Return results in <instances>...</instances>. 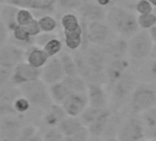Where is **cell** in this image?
<instances>
[{"label": "cell", "instance_id": "18", "mask_svg": "<svg viewBox=\"0 0 156 141\" xmlns=\"http://www.w3.org/2000/svg\"><path fill=\"white\" fill-rule=\"evenodd\" d=\"M44 112L42 120L47 127H57L59 124L67 116L62 105L56 103H52Z\"/></svg>", "mask_w": 156, "mask_h": 141}, {"label": "cell", "instance_id": "30", "mask_svg": "<svg viewBox=\"0 0 156 141\" xmlns=\"http://www.w3.org/2000/svg\"><path fill=\"white\" fill-rule=\"evenodd\" d=\"M102 110L103 109H97V108H93L91 106H88L79 117L82 124H84V126L88 127L99 116Z\"/></svg>", "mask_w": 156, "mask_h": 141}, {"label": "cell", "instance_id": "15", "mask_svg": "<svg viewBox=\"0 0 156 141\" xmlns=\"http://www.w3.org/2000/svg\"><path fill=\"white\" fill-rule=\"evenodd\" d=\"M104 50L108 60L125 57L129 49V42L127 39L122 37H118L112 40H109L106 44L101 46Z\"/></svg>", "mask_w": 156, "mask_h": 141}, {"label": "cell", "instance_id": "8", "mask_svg": "<svg viewBox=\"0 0 156 141\" xmlns=\"http://www.w3.org/2000/svg\"><path fill=\"white\" fill-rule=\"evenodd\" d=\"M25 51L11 43L0 47V66L13 70L18 65L24 62Z\"/></svg>", "mask_w": 156, "mask_h": 141}, {"label": "cell", "instance_id": "20", "mask_svg": "<svg viewBox=\"0 0 156 141\" xmlns=\"http://www.w3.org/2000/svg\"><path fill=\"white\" fill-rule=\"evenodd\" d=\"M84 127L79 117L66 116L57 126L59 131L66 137L75 135Z\"/></svg>", "mask_w": 156, "mask_h": 141}, {"label": "cell", "instance_id": "36", "mask_svg": "<svg viewBox=\"0 0 156 141\" xmlns=\"http://www.w3.org/2000/svg\"><path fill=\"white\" fill-rule=\"evenodd\" d=\"M64 137L57 127H47L42 135L43 141H64Z\"/></svg>", "mask_w": 156, "mask_h": 141}, {"label": "cell", "instance_id": "7", "mask_svg": "<svg viewBox=\"0 0 156 141\" xmlns=\"http://www.w3.org/2000/svg\"><path fill=\"white\" fill-rule=\"evenodd\" d=\"M42 73V68H36L28 64L22 62L13 69V74L10 83L13 86L19 87L22 84L41 80Z\"/></svg>", "mask_w": 156, "mask_h": 141}, {"label": "cell", "instance_id": "44", "mask_svg": "<svg viewBox=\"0 0 156 141\" xmlns=\"http://www.w3.org/2000/svg\"><path fill=\"white\" fill-rule=\"evenodd\" d=\"M96 2L99 5V6H101L102 8H106V7H112V6H114V4H113V1L112 0H96Z\"/></svg>", "mask_w": 156, "mask_h": 141}, {"label": "cell", "instance_id": "6", "mask_svg": "<svg viewBox=\"0 0 156 141\" xmlns=\"http://www.w3.org/2000/svg\"><path fill=\"white\" fill-rule=\"evenodd\" d=\"M117 137L119 141H142L145 137V126L141 118L131 115L124 119Z\"/></svg>", "mask_w": 156, "mask_h": 141}, {"label": "cell", "instance_id": "54", "mask_svg": "<svg viewBox=\"0 0 156 141\" xmlns=\"http://www.w3.org/2000/svg\"><path fill=\"white\" fill-rule=\"evenodd\" d=\"M145 141H156L155 139H151V138H149V139H147V140H145Z\"/></svg>", "mask_w": 156, "mask_h": 141}, {"label": "cell", "instance_id": "10", "mask_svg": "<svg viewBox=\"0 0 156 141\" xmlns=\"http://www.w3.org/2000/svg\"><path fill=\"white\" fill-rule=\"evenodd\" d=\"M89 106L87 92H73L62 104L68 116L80 117L84 111Z\"/></svg>", "mask_w": 156, "mask_h": 141}, {"label": "cell", "instance_id": "40", "mask_svg": "<svg viewBox=\"0 0 156 141\" xmlns=\"http://www.w3.org/2000/svg\"><path fill=\"white\" fill-rule=\"evenodd\" d=\"M13 74V70L0 66V90H2L9 83H10Z\"/></svg>", "mask_w": 156, "mask_h": 141}, {"label": "cell", "instance_id": "55", "mask_svg": "<svg viewBox=\"0 0 156 141\" xmlns=\"http://www.w3.org/2000/svg\"><path fill=\"white\" fill-rule=\"evenodd\" d=\"M153 12H154V13H155V14H156V9H154V11H153Z\"/></svg>", "mask_w": 156, "mask_h": 141}, {"label": "cell", "instance_id": "28", "mask_svg": "<svg viewBox=\"0 0 156 141\" xmlns=\"http://www.w3.org/2000/svg\"><path fill=\"white\" fill-rule=\"evenodd\" d=\"M83 0H56L55 9H58L63 14L72 13V11L76 10L81 7Z\"/></svg>", "mask_w": 156, "mask_h": 141}, {"label": "cell", "instance_id": "51", "mask_svg": "<svg viewBox=\"0 0 156 141\" xmlns=\"http://www.w3.org/2000/svg\"><path fill=\"white\" fill-rule=\"evenodd\" d=\"M149 2L153 6V8L156 9V0H149Z\"/></svg>", "mask_w": 156, "mask_h": 141}, {"label": "cell", "instance_id": "33", "mask_svg": "<svg viewBox=\"0 0 156 141\" xmlns=\"http://www.w3.org/2000/svg\"><path fill=\"white\" fill-rule=\"evenodd\" d=\"M138 25L143 31H150L156 25V14L154 12L150 14L139 15L137 17Z\"/></svg>", "mask_w": 156, "mask_h": 141}, {"label": "cell", "instance_id": "48", "mask_svg": "<svg viewBox=\"0 0 156 141\" xmlns=\"http://www.w3.org/2000/svg\"><path fill=\"white\" fill-rule=\"evenodd\" d=\"M101 141H119L117 136H105L101 138Z\"/></svg>", "mask_w": 156, "mask_h": 141}, {"label": "cell", "instance_id": "12", "mask_svg": "<svg viewBox=\"0 0 156 141\" xmlns=\"http://www.w3.org/2000/svg\"><path fill=\"white\" fill-rule=\"evenodd\" d=\"M77 12L82 20L87 22L104 21L107 16V10L99 6L96 0H83L81 7Z\"/></svg>", "mask_w": 156, "mask_h": 141}, {"label": "cell", "instance_id": "42", "mask_svg": "<svg viewBox=\"0 0 156 141\" xmlns=\"http://www.w3.org/2000/svg\"><path fill=\"white\" fill-rule=\"evenodd\" d=\"M9 36H10L9 30L8 29L7 25L0 20V47L9 43L8 42L9 40Z\"/></svg>", "mask_w": 156, "mask_h": 141}, {"label": "cell", "instance_id": "21", "mask_svg": "<svg viewBox=\"0 0 156 141\" xmlns=\"http://www.w3.org/2000/svg\"><path fill=\"white\" fill-rule=\"evenodd\" d=\"M19 10H20L19 8L8 4L1 6V9H0V20L7 25L10 32L18 26L17 15Z\"/></svg>", "mask_w": 156, "mask_h": 141}, {"label": "cell", "instance_id": "52", "mask_svg": "<svg viewBox=\"0 0 156 141\" xmlns=\"http://www.w3.org/2000/svg\"><path fill=\"white\" fill-rule=\"evenodd\" d=\"M112 1H113V4L115 6V4H118L119 5V3H122L123 0H112Z\"/></svg>", "mask_w": 156, "mask_h": 141}, {"label": "cell", "instance_id": "38", "mask_svg": "<svg viewBox=\"0 0 156 141\" xmlns=\"http://www.w3.org/2000/svg\"><path fill=\"white\" fill-rule=\"evenodd\" d=\"M134 9L139 15L150 14L154 11V8L149 2V0H139L135 5Z\"/></svg>", "mask_w": 156, "mask_h": 141}, {"label": "cell", "instance_id": "46", "mask_svg": "<svg viewBox=\"0 0 156 141\" xmlns=\"http://www.w3.org/2000/svg\"><path fill=\"white\" fill-rule=\"evenodd\" d=\"M148 32H149V33H150V36H151L152 42H153L154 43H156V25H155L153 28H151L150 31H148Z\"/></svg>", "mask_w": 156, "mask_h": 141}, {"label": "cell", "instance_id": "9", "mask_svg": "<svg viewBox=\"0 0 156 141\" xmlns=\"http://www.w3.org/2000/svg\"><path fill=\"white\" fill-rule=\"evenodd\" d=\"M55 2L56 0H6V4L8 5L14 6L19 9L33 10L32 13L41 12V17L50 15L49 12L55 9Z\"/></svg>", "mask_w": 156, "mask_h": 141}, {"label": "cell", "instance_id": "1", "mask_svg": "<svg viewBox=\"0 0 156 141\" xmlns=\"http://www.w3.org/2000/svg\"><path fill=\"white\" fill-rule=\"evenodd\" d=\"M106 20L110 29L124 39L129 40L140 32L136 15L129 9L122 6L115 5L108 8Z\"/></svg>", "mask_w": 156, "mask_h": 141}, {"label": "cell", "instance_id": "4", "mask_svg": "<svg viewBox=\"0 0 156 141\" xmlns=\"http://www.w3.org/2000/svg\"><path fill=\"white\" fill-rule=\"evenodd\" d=\"M156 105V89L148 84L135 88L130 97V107L134 113H143Z\"/></svg>", "mask_w": 156, "mask_h": 141}, {"label": "cell", "instance_id": "37", "mask_svg": "<svg viewBox=\"0 0 156 141\" xmlns=\"http://www.w3.org/2000/svg\"><path fill=\"white\" fill-rule=\"evenodd\" d=\"M34 19H35V17L32 14V11H30L29 9H20V10L18 12V15H17V22H18L19 26L26 27Z\"/></svg>", "mask_w": 156, "mask_h": 141}, {"label": "cell", "instance_id": "39", "mask_svg": "<svg viewBox=\"0 0 156 141\" xmlns=\"http://www.w3.org/2000/svg\"><path fill=\"white\" fill-rule=\"evenodd\" d=\"M90 136L91 135H90V133H89L87 127L84 126L75 135L64 137V141H89Z\"/></svg>", "mask_w": 156, "mask_h": 141}, {"label": "cell", "instance_id": "23", "mask_svg": "<svg viewBox=\"0 0 156 141\" xmlns=\"http://www.w3.org/2000/svg\"><path fill=\"white\" fill-rule=\"evenodd\" d=\"M59 59L61 61L64 75L66 77H75L79 76L78 67L75 62V59L73 55L66 52H62L59 54Z\"/></svg>", "mask_w": 156, "mask_h": 141}, {"label": "cell", "instance_id": "5", "mask_svg": "<svg viewBox=\"0 0 156 141\" xmlns=\"http://www.w3.org/2000/svg\"><path fill=\"white\" fill-rule=\"evenodd\" d=\"M153 42L148 31H140L129 40V55L136 61H143L150 57Z\"/></svg>", "mask_w": 156, "mask_h": 141}, {"label": "cell", "instance_id": "41", "mask_svg": "<svg viewBox=\"0 0 156 141\" xmlns=\"http://www.w3.org/2000/svg\"><path fill=\"white\" fill-rule=\"evenodd\" d=\"M57 35L54 34V33H46V32H41L40 35H38L36 38H35V43L37 46L41 47V48H43L45 44H47L51 40L56 38Z\"/></svg>", "mask_w": 156, "mask_h": 141}, {"label": "cell", "instance_id": "53", "mask_svg": "<svg viewBox=\"0 0 156 141\" xmlns=\"http://www.w3.org/2000/svg\"><path fill=\"white\" fill-rule=\"evenodd\" d=\"M6 4V0H0V6H3Z\"/></svg>", "mask_w": 156, "mask_h": 141}, {"label": "cell", "instance_id": "31", "mask_svg": "<svg viewBox=\"0 0 156 141\" xmlns=\"http://www.w3.org/2000/svg\"><path fill=\"white\" fill-rule=\"evenodd\" d=\"M42 49L47 54L49 58H52V57H55L57 54H60L62 53V43L58 37H56V38L51 40L47 44H45Z\"/></svg>", "mask_w": 156, "mask_h": 141}, {"label": "cell", "instance_id": "24", "mask_svg": "<svg viewBox=\"0 0 156 141\" xmlns=\"http://www.w3.org/2000/svg\"><path fill=\"white\" fill-rule=\"evenodd\" d=\"M82 24V23H81ZM65 46L71 51H78L83 45V28L72 32H63Z\"/></svg>", "mask_w": 156, "mask_h": 141}, {"label": "cell", "instance_id": "3", "mask_svg": "<svg viewBox=\"0 0 156 141\" xmlns=\"http://www.w3.org/2000/svg\"><path fill=\"white\" fill-rule=\"evenodd\" d=\"M136 87L135 75L129 70L108 89L111 92V99L115 107L119 108L124 105L129 99L130 100Z\"/></svg>", "mask_w": 156, "mask_h": 141}, {"label": "cell", "instance_id": "2", "mask_svg": "<svg viewBox=\"0 0 156 141\" xmlns=\"http://www.w3.org/2000/svg\"><path fill=\"white\" fill-rule=\"evenodd\" d=\"M20 93L30 102L33 107L47 110L53 102L51 101L49 88L41 80L28 82L19 86Z\"/></svg>", "mask_w": 156, "mask_h": 141}, {"label": "cell", "instance_id": "50", "mask_svg": "<svg viewBox=\"0 0 156 141\" xmlns=\"http://www.w3.org/2000/svg\"><path fill=\"white\" fill-rule=\"evenodd\" d=\"M102 137H98V136H90L89 141H101Z\"/></svg>", "mask_w": 156, "mask_h": 141}, {"label": "cell", "instance_id": "14", "mask_svg": "<svg viewBox=\"0 0 156 141\" xmlns=\"http://www.w3.org/2000/svg\"><path fill=\"white\" fill-rule=\"evenodd\" d=\"M21 128L20 121L14 115L3 116L2 121L0 122V140L17 141Z\"/></svg>", "mask_w": 156, "mask_h": 141}, {"label": "cell", "instance_id": "49", "mask_svg": "<svg viewBox=\"0 0 156 141\" xmlns=\"http://www.w3.org/2000/svg\"><path fill=\"white\" fill-rule=\"evenodd\" d=\"M150 57L151 59H156V43H153V46H152V49H151V53Z\"/></svg>", "mask_w": 156, "mask_h": 141}, {"label": "cell", "instance_id": "17", "mask_svg": "<svg viewBox=\"0 0 156 141\" xmlns=\"http://www.w3.org/2000/svg\"><path fill=\"white\" fill-rule=\"evenodd\" d=\"M49 56L44 50L37 45H32L25 51V62L36 68H43L49 61Z\"/></svg>", "mask_w": 156, "mask_h": 141}, {"label": "cell", "instance_id": "32", "mask_svg": "<svg viewBox=\"0 0 156 141\" xmlns=\"http://www.w3.org/2000/svg\"><path fill=\"white\" fill-rule=\"evenodd\" d=\"M39 24L41 30V32L46 33H51L53 32L57 28V20L51 16V15H45L40 18Z\"/></svg>", "mask_w": 156, "mask_h": 141}, {"label": "cell", "instance_id": "13", "mask_svg": "<svg viewBox=\"0 0 156 141\" xmlns=\"http://www.w3.org/2000/svg\"><path fill=\"white\" fill-rule=\"evenodd\" d=\"M65 77L59 57L50 58L48 63L42 68L41 80L48 85L60 82Z\"/></svg>", "mask_w": 156, "mask_h": 141}, {"label": "cell", "instance_id": "57", "mask_svg": "<svg viewBox=\"0 0 156 141\" xmlns=\"http://www.w3.org/2000/svg\"><path fill=\"white\" fill-rule=\"evenodd\" d=\"M0 141H1V140H0Z\"/></svg>", "mask_w": 156, "mask_h": 141}, {"label": "cell", "instance_id": "43", "mask_svg": "<svg viewBox=\"0 0 156 141\" xmlns=\"http://www.w3.org/2000/svg\"><path fill=\"white\" fill-rule=\"evenodd\" d=\"M27 31L29 32L30 35L33 38H36L38 35L41 33V30L39 24V20L37 19H34L28 26H26Z\"/></svg>", "mask_w": 156, "mask_h": 141}, {"label": "cell", "instance_id": "56", "mask_svg": "<svg viewBox=\"0 0 156 141\" xmlns=\"http://www.w3.org/2000/svg\"><path fill=\"white\" fill-rule=\"evenodd\" d=\"M0 8H1V6H0Z\"/></svg>", "mask_w": 156, "mask_h": 141}, {"label": "cell", "instance_id": "47", "mask_svg": "<svg viewBox=\"0 0 156 141\" xmlns=\"http://www.w3.org/2000/svg\"><path fill=\"white\" fill-rule=\"evenodd\" d=\"M138 1H139V0H123L122 4H123L124 6H122V7L126 8V5H129V4H133V6H134V8H135V5H136V3H137Z\"/></svg>", "mask_w": 156, "mask_h": 141}, {"label": "cell", "instance_id": "16", "mask_svg": "<svg viewBox=\"0 0 156 141\" xmlns=\"http://www.w3.org/2000/svg\"><path fill=\"white\" fill-rule=\"evenodd\" d=\"M87 95L89 100V106L97 109H105L108 107V98L102 85L88 84Z\"/></svg>", "mask_w": 156, "mask_h": 141}, {"label": "cell", "instance_id": "34", "mask_svg": "<svg viewBox=\"0 0 156 141\" xmlns=\"http://www.w3.org/2000/svg\"><path fill=\"white\" fill-rule=\"evenodd\" d=\"M141 121L145 126V129L156 128V105L141 113Z\"/></svg>", "mask_w": 156, "mask_h": 141}, {"label": "cell", "instance_id": "25", "mask_svg": "<svg viewBox=\"0 0 156 141\" xmlns=\"http://www.w3.org/2000/svg\"><path fill=\"white\" fill-rule=\"evenodd\" d=\"M72 92H87V82L80 76L64 77L62 80Z\"/></svg>", "mask_w": 156, "mask_h": 141}, {"label": "cell", "instance_id": "29", "mask_svg": "<svg viewBox=\"0 0 156 141\" xmlns=\"http://www.w3.org/2000/svg\"><path fill=\"white\" fill-rule=\"evenodd\" d=\"M140 76L148 81H156V59H151L140 69Z\"/></svg>", "mask_w": 156, "mask_h": 141}, {"label": "cell", "instance_id": "45", "mask_svg": "<svg viewBox=\"0 0 156 141\" xmlns=\"http://www.w3.org/2000/svg\"><path fill=\"white\" fill-rule=\"evenodd\" d=\"M145 136L156 140V128L155 129H145Z\"/></svg>", "mask_w": 156, "mask_h": 141}, {"label": "cell", "instance_id": "11", "mask_svg": "<svg viewBox=\"0 0 156 141\" xmlns=\"http://www.w3.org/2000/svg\"><path fill=\"white\" fill-rule=\"evenodd\" d=\"M129 66V62L126 57L108 60L105 69L106 76L108 79V83L106 85L108 87V90L126 72L130 70Z\"/></svg>", "mask_w": 156, "mask_h": 141}, {"label": "cell", "instance_id": "22", "mask_svg": "<svg viewBox=\"0 0 156 141\" xmlns=\"http://www.w3.org/2000/svg\"><path fill=\"white\" fill-rule=\"evenodd\" d=\"M49 92L53 103L62 105L66 99L73 92H72L62 81L54 83L49 86Z\"/></svg>", "mask_w": 156, "mask_h": 141}, {"label": "cell", "instance_id": "35", "mask_svg": "<svg viewBox=\"0 0 156 141\" xmlns=\"http://www.w3.org/2000/svg\"><path fill=\"white\" fill-rule=\"evenodd\" d=\"M31 107H32V105L30 104V102L22 94L20 95L14 101V103H13V109H14L15 113H20V114L27 113L28 112H30Z\"/></svg>", "mask_w": 156, "mask_h": 141}, {"label": "cell", "instance_id": "19", "mask_svg": "<svg viewBox=\"0 0 156 141\" xmlns=\"http://www.w3.org/2000/svg\"><path fill=\"white\" fill-rule=\"evenodd\" d=\"M113 111L108 107L102 110L99 116L87 127L91 136H98L102 137L104 135L106 127L109 121V118L112 114Z\"/></svg>", "mask_w": 156, "mask_h": 141}, {"label": "cell", "instance_id": "26", "mask_svg": "<svg viewBox=\"0 0 156 141\" xmlns=\"http://www.w3.org/2000/svg\"><path fill=\"white\" fill-rule=\"evenodd\" d=\"M61 25L63 32H72L82 28L81 20L73 12L63 14L61 17Z\"/></svg>", "mask_w": 156, "mask_h": 141}, {"label": "cell", "instance_id": "27", "mask_svg": "<svg viewBox=\"0 0 156 141\" xmlns=\"http://www.w3.org/2000/svg\"><path fill=\"white\" fill-rule=\"evenodd\" d=\"M123 122V119L119 116V113L117 111H113L109 121L108 123V125L106 127L104 135L102 137L105 136H117L118 132L119 130V127L121 125Z\"/></svg>", "mask_w": 156, "mask_h": 141}]
</instances>
